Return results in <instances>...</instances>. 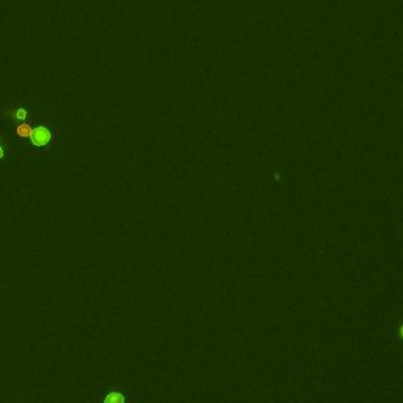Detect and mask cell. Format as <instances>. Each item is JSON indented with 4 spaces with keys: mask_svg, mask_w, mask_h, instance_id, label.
<instances>
[{
    "mask_svg": "<svg viewBox=\"0 0 403 403\" xmlns=\"http://www.w3.org/2000/svg\"><path fill=\"white\" fill-rule=\"evenodd\" d=\"M8 137L4 134V131L0 129V161H5V159H10L13 155L12 148L8 145Z\"/></svg>",
    "mask_w": 403,
    "mask_h": 403,
    "instance_id": "obj_3",
    "label": "cell"
},
{
    "mask_svg": "<svg viewBox=\"0 0 403 403\" xmlns=\"http://www.w3.org/2000/svg\"><path fill=\"white\" fill-rule=\"evenodd\" d=\"M52 140H54V131L48 125L43 123V125H34L27 144L34 150H45L52 144Z\"/></svg>",
    "mask_w": 403,
    "mask_h": 403,
    "instance_id": "obj_2",
    "label": "cell"
},
{
    "mask_svg": "<svg viewBox=\"0 0 403 403\" xmlns=\"http://www.w3.org/2000/svg\"><path fill=\"white\" fill-rule=\"evenodd\" d=\"M104 403H126V398H125V395L122 394V392L112 390L104 397Z\"/></svg>",
    "mask_w": 403,
    "mask_h": 403,
    "instance_id": "obj_4",
    "label": "cell"
},
{
    "mask_svg": "<svg viewBox=\"0 0 403 403\" xmlns=\"http://www.w3.org/2000/svg\"><path fill=\"white\" fill-rule=\"evenodd\" d=\"M34 112V109H30L29 106L24 104H8L5 109H2V114H0V122L12 125V123H23L29 122V118Z\"/></svg>",
    "mask_w": 403,
    "mask_h": 403,
    "instance_id": "obj_1",
    "label": "cell"
}]
</instances>
